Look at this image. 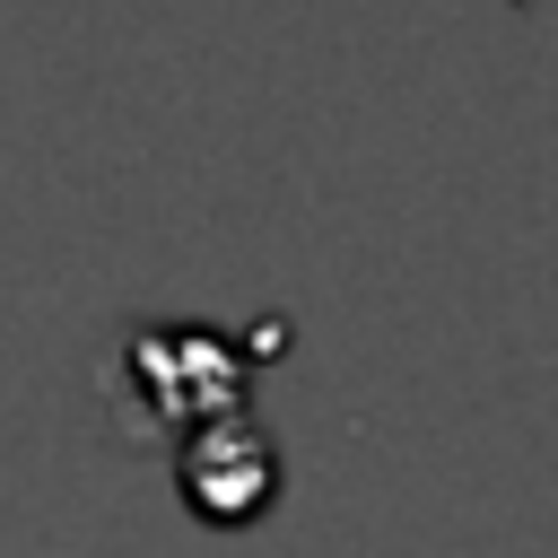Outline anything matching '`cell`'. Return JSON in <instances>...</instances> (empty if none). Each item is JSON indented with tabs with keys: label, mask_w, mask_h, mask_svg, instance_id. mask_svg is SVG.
Masks as SVG:
<instances>
[{
	"label": "cell",
	"mask_w": 558,
	"mask_h": 558,
	"mask_svg": "<svg viewBox=\"0 0 558 558\" xmlns=\"http://www.w3.org/2000/svg\"><path fill=\"white\" fill-rule=\"evenodd\" d=\"M183 497H192V514H209V523H253L270 497H279V445H270V427L262 418H244V410H218V418H201L192 436H183Z\"/></svg>",
	"instance_id": "obj_1"
}]
</instances>
